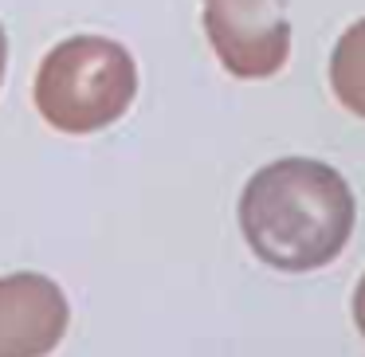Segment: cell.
I'll return each mask as SVG.
<instances>
[{
  "mask_svg": "<svg viewBox=\"0 0 365 357\" xmlns=\"http://www.w3.org/2000/svg\"><path fill=\"white\" fill-rule=\"evenodd\" d=\"M354 189L338 169L314 157L263 165L240 197L244 239L267 267L318 271L341 255L354 236Z\"/></svg>",
  "mask_w": 365,
  "mask_h": 357,
  "instance_id": "6da1fadb",
  "label": "cell"
},
{
  "mask_svg": "<svg viewBox=\"0 0 365 357\" xmlns=\"http://www.w3.org/2000/svg\"><path fill=\"white\" fill-rule=\"evenodd\" d=\"M138 95V67L106 36H71L56 43L36 75V106L59 134H95L118 122Z\"/></svg>",
  "mask_w": 365,
  "mask_h": 357,
  "instance_id": "7a4b0ae2",
  "label": "cell"
},
{
  "mask_svg": "<svg viewBox=\"0 0 365 357\" xmlns=\"http://www.w3.org/2000/svg\"><path fill=\"white\" fill-rule=\"evenodd\" d=\"M205 32L224 71L271 79L291 56V20L283 0H200Z\"/></svg>",
  "mask_w": 365,
  "mask_h": 357,
  "instance_id": "3957f363",
  "label": "cell"
},
{
  "mask_svg": "<svg viewBox=\"0 0 365 357\" xmlns=\"http://www.w3.org/2000/svg\"><path fill=\"white\" fill-rule=\"evenodd\" d=\"M63 291L48 275L16 271L0 279V357H43L67 333Z\"/></svg>",
  "mask_w": 365,
  "mask_h": 357,
  "instance_id": "277c9868",
  "label": "cell"
},
{
  "mask_svg": "<svg viewBox=\"0 0 365 357\" xmlns=\"http://www.w3.org/2000/svg\"><path fill=\"white\" fill-rule=\"evenodd\" d=\"M330 87L349 114L365 118V20L349 24L330 56Z\"/></svg>",
  "mask_w": 365,
  "mask_h": 357,
  "instance_id": "5b68a950",
  "label": "cell"
},
{
  "mask_svg": "<svg viewBox=\"0 0 365 357\" xmlns=\"http://www.w3.org/2000/svg\"><path fill=\"white\" fill-rule=\"evenodd\" d=\"M354 322H357V330H361V338H365V275H361V283H357V291H354Z\"/></svg>",
  "mask_w": 365,
  "mask_h": 357,
  "instance_id": "8992f818",
  "label": "cell"
},
{
  "mask_svg": "<svg viewBox=\"0 0 365 357\" xmlns=\"http://www.w3.org/2000/svg\"><path fill=\"white\" fill-rule=\"evenodd\" d=\"M4 63H9V40H4V28H0V83H4Z\"/></svg>",
  "mask_w": 365,
  "mask_h": 357,
  "instance_id": "52a82bcc",
  "label": "cell"
}]
</instances>
